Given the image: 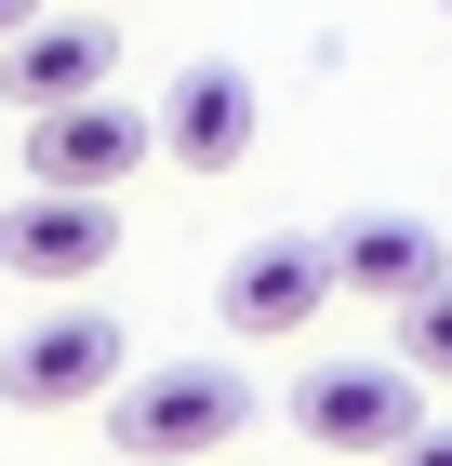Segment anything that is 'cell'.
<instances>
[{
  "instance_id": "6da1fadb",
  "label": "cell",
  "mask_w": 452,
  "mask_h": 466,
  "mask_svg": "<svg viewBox=\"0 0 452 466\" xmlns=\"http://www.w3.org/2000/svg\"><path fill=\"white\" fill-rule=\"evenodd\" d=\"M240 427H253V373H226V360H160V373H120L106 387V440L134 466H200Z\"/></svg>"
},
{
  "instance_id": "7a4b0ae2",
  "label": "cell",
  "mask_w": 452,
  "mask_h": 466,
  "mask_svg": "<svg viewBox=\"0 0 452 466\" xmlns=\"http://www.w3.org/2000/svg\"><path fill=\"white\" fill-rule=\"evenodd\" d=\"M293 427H306L319 453L386 466V453L426 440V373L413 360H306V373H293Z\"/></svg>"
},
{
  "instance_id": "3957f363",
  "label": "cell",
  "mask_w": 452,
  "mask_h": 466,
  "mask_svg": "<svg viewBox=\"0 0 452 466\" xmlns=\"http://www.w3.org/2000/svg\"><path fill=\"white\" fill-rule=\"evenodd\" d=\"M120 373H134V333L106 320V307H54V320H27L0 347V400H14V413H80V400H106Z\"/></svg>"
},
{
  "instance_id": "277c9868",
  "label": "cell",
  "mask_w": 452,
  "mask_h": 466,
  "mask_svg": "<svg viewBox=\"0 0 452 466\" xmlns=\"http://www.w3.org/2000/svg\"><path fill=\"white\" fill-rule=\"evenodd\" d=\"M333 240H306V227H279V240L226 253V280H213V307H226V333L240 347H279V333H306L319 307H333Z\"/></svg>"
},
{
  "instance_id": "5b68a950",
  "label": "cell",
  "mask_w": 452,
  "mask_h": 466,
  "mask_svg": "<svg viewBox=\"0 0 452 466\" xmlns=\"http://www.w3.org/2000/svg\"><path fill=\"white\" fill-rule=\"evenodd\" d=\"M134 160H160V120L120 107V94H80V107L27 120V187H94V200H120Z\"/></svg>"
},
{
  "instance_id": "8992f818",
  "label": "cell",
  "mask_w": 452,
  "mask_h": 466,
  "mask_svg": "<svg viewBox=\"0 0 452 466\" xmlns=\"http://www.w3.org/2000/svg\"><path fill=\"white\" fill-rule=\"evenodd\" d=\"M106 67H120V40H106L94 0H67V14H40V27L0 40V107H80V94H106Z\"/></svg>"
},
{
  "instance_id": "52a82bcc",
  "label": "cell",
  "mask_w": 452,
  "mask_h": 466,
  "mask_svg": "<svg viewBox=\"0 0 452 466\" xmlns=\"http://www.w3.org/2000/svg\"><path fill=\"white\" fill-rule=\"evenodd\" d=\"M106 253H120V200H94V187H27V200H0V267H14V280H94Z\"/></svg>"
},
{
  "instance_id": "ba28073f",
  "label": "cell",
  "mask_w": 452,
  "mask_h": 466,
  "mask_svg": "<svg viewBox=\"0 0 452 466\" xmlns=\"http://www.w3.org/2000/svg\"><path fill=\"white\" fill-rule=\"evenodd\" d=\"M160 160L174 174H240L253 160V80L226 54H186L174 94H160Z\"/></svg>"
},
{
  "instance_id": "9c48e42d",
  "label": "cell",
  "mask_w": 452,
  "mask_h": 466,
  "mask_svg": "<svg viewBox=\"0 0 452 466\" xmlns=\"http://www.w3.org/2000/svg\"><path fill=\"white\" fill-rule=\"evenodd\" d=\"M333 280L373 293V307H413V293L452 280V240L426 214H347V227H333Z\"/></svg>"
},
{
  "instance_id": "30bf717a",
  "label": "cell",
  "mask_w": 452,
  "mask_h": 466,
  "mask_svg": "<svg viewBox=\"0 0 452 466\" xmlns=\"http://www.w3.org/2000/svg\"><path fill=\"white\" fill-rule=\"evenodd\" d=\"M399 360H413L426 387H452V280H439V293H413V307H399Z\"/></svg>"
},
{
  "instance_id": "8fae6325",
  "label": "cell",
  "mask_w": 452,
  "mask_h": 466,
  "mask_svg": "<svg viewBox=\"0 0 452 466\" xmlns=\"http://www.w3.org/2000/svg\"><path fill=\"white\" fill-rule=\"evenodd\" d=\"M386 466H452V427H426L413 453H386Z\"/></svg>"
},
{
  "instance_id": "7c38bea8",
  "label": "cell",
  "mask_w": 452,
  "mask_h": 466,
  "mask_svg": "<svg viewBox=\"0 0 452 466\" xmlns=\"http://www.w3.org/2000/svg\"><path fill=\"white\" fill-rule=\"evenodd\" d=\"M14 27H40V0H0V40H14Z\"/></svg>"
},
{
  "instance_id": "4fadbf2b",
  "label": "cell",
  "mask_w": 452,
  "mask_h": 466,
  "mask_svg": "<svg viewBox=\"0 0 452 466\" xmlns=\"http://www.w3.org/2000/svg\"><path fill=\"white\" fill-rule=\"evenodd\" d=\"M94 14H106V0H94Z\"/></svg>"
},
{
  "instance_id": "5bb4252c",
  "label": "cell",
  "mask_w": 452,
  "mask_h": 466,
  "mask_svg": "<svg viewBox=\"0 0 452 466\" xmlns=\"http://www.w3.org/2000/svg\"><path fill=\"white\" fill-rule=\"evenodd\" d=\"M439 14H452V0H439Z\"/></svg>"
}]
</instances>
